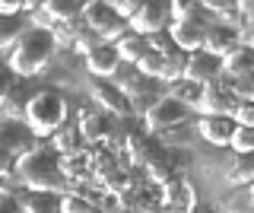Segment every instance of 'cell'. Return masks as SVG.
<instances>
[{"instance_id": "d4e9b609", "label": "cell", "mask_w": 254, "mask_h": 213, "mask_svg": "<svg viewBox=\"0 0 254 213\" xmlns=\"http://www.w3.org/2000/svg\"><path fill=\"white\" fill-rule=\"evenodd\" d=\"M165 92H169L172 99H178L185 108H194L197 102H200V92H203V86H197V83H190V80H178V83H172Z\"/></svg>"}, {"instance_id": "484cf974", "label": "cell", "mask_w": 254, "mask_h": 213, "mask_svg": "<svg viewBox=\"0 0 254 213\" xmlns=\"http://www.w3.org/2000/svg\"><path fill=\"white\" fill-rule=\"evenodd\" d=\"M222 213H251V185L229 191V197L222 201Z\"/></svg>"}, {"instance_id": "603a6c76", "label": "cell", "mask_w": 254, "mask_h": 213, "mask_svg": "<svg viewBox=\"0 0 254 213\" xmlns=\"http://www.w3.org/2000/svg\"><path fill=\"white\" fill-rule=\"evenodd\" d=\"M26 29H29V19L22 16V13H16V16H0V51H10Z\"/></svg>"}, {"instance_id": "6da1fadb", "label": "cell", "mask_w": 254, "mask_h": 213, "mask_svg": "<svg viewBox=\"0 0 254 213\" xmlns=\"http://www.w3.org/2000/svg\"><path fill=\"white\" fill-rule=\"evenodd\" d=\"M54 51H58V48H54L51 32L29 26L26 32L19 35V42L10 48V58H6L3 64L10 67L16 76H26V80H32V76H38L48 64H51Z\"/></svg>"}, {"instance_id": "83f0119b", "label": "cell", "mask_w": 254, "mask_h": 213, "mask_svg": "<svg viewBox=\"0 0 254 213\" xmlns=\"http://www.w3.org/2000/svg\"><path fill=\"white\" fill-rule=\"evenodd\" d=\"M51 146H54V153L58 156H70V153H79V140H76V131H54L51 134Z\"/></svg>"}, {"instance_id": "9c48e42d", "label": "cell", "mask_w": 254, "mask_h": 213, "mask_svg": "<svg viewBox=\"0 0 254 213\" xmlns=\"http://www.w3.org/2000/svg\"><path fill=\"white\" fill-rule=\"evenodd\" d=\"M86 89H89L92 102L102 108V115H115V118H127V115H130L127 96L118 89L115 83H108V80H89V83H86Z\"/></svg>"}, {"instance_id": "5b68a950", "label": "cell", "mask_w": 254, "mask_h": 213, "mask_svg": "<svg viewBox=\"0 0 254 213\" xmlns=\"http://www.w3.org/2000/svg\"><path fill=\"white\" fill-rule=\"evenodd\" d=\"M79 19H83V26L89 29L102 45L118 42V38L127 32V22L111 10V3H105V0H89V3H83Z\"/></svg>"}, {"instance_id": "7c38bea8", "label": "cell", "mask_w": 254, "mask_h": 213, "mask_svg": "<svg viewBox=\"0 0 254 213\" xmlns=\"http://www.w3.org/2000/svg\"><path fill=\"white\" fill-rule=\"evenodd\" d=\"M111 134H115V128H111V121H108V115H102V112H89V108H83L79 112V121H76V137L83 140V143H89V146H105L108 140H111Z\"/></svg>"}, {"instance_id": "2e32d148", "label": "cell", "mask_w": 254, "mask_h": 213, "mask_svg": "<svg viewBox=\"0 0 254 213\" xmlns=\"http://www.w3.org/2000/svg\"><path fill=\"white\" fill-rule=\"evenodd\" d=\"M83 64H86L92 80H111L118 73V67H121V58H118L115 45H99V48H92L83 58Z\"/></svg>"}, {"instance_id": "8fae6325", "label": "cell", "mask_w": 254, "mask_h": 213, "mask_svg": "<svg viewBox=\"0 0 254 213\" xmlns=\"http://www.w3.org/2000/svg\"><path fill=\"white\" fill-rule=\"evenodd\" d=\"M238 105V99L229 92V86L216 80V83H206L203 86V92H200V102L194 105V112H200L203 115H216V118H226V115H232V108Z\"/></svg>"}, {"instance_id": "836d02e7", "label": "cell", "mask_w": 254, "mask_h": 213, "mask_svg": "<svg viewBox=\"0 0 254 213\" xmlns=\"http://www.w3.org/2000/svg\"><path fill=\"white\" fill-rule=\"evenodd\" d=\"M111 10H115L124 22H130L133 16H137V10H140V0H115V3H111Z\"/></svg>"}, {"instance_id": "4fadbf2b", "label": "cell", "mask_w": 254, "mask_h": 213, "mask_svg": "<svg viewBox=\"0 0 254 213\" xmlns=\"http://www.w3.org/2000/svg\"><path fill=\"white\" fill-rule=\"evenodd\" d=\"M242 48V42H238V32L232 26H222V22H210L206 26V35H203V45H200V51L206 54H213V58H229L232 51Z\"/></svg>"}, {"instance_id": "f1b7e54d", "label": "cell", "mask_w": 254, "mask_h": 213, "mask_svg": "<svg viewBox=\"0 0 254 213\" xmlns=\"http://www.w3.org/2000/svg\"><path fill=\"white\" fill-rule=\"evenodd\" d=\"M99 38H95L92 32H89V29H86V26H79L76 29V35H73V45H70V51H73V54H79V58H86V54H89L92 48H99Z\"/></svg>"}, {"instance_id": "8992f818", "label": "cell", "mask_w": 254, "mask_h": 213, "mask_svg": "<svg viewBox=\"0 0 254 213\" xmlns=\"http://www.w3.org/2000/svg\"><path fill=\"white\" fill-rule=\"evenodd\" d=\"M188 115H190V108H185L178 99H172L169 92H165V96L143 115V124H146L149 134H159V131L178 128V124H188Z\"/></svg>"}, {"instance_id": "277c9868", "label": "cell", "mask_w": 254, "mask_h": 213, "mask_svg": "<svg viewBox=\"0 0 254 213\" xmlns=\"http://www.w3.org/2000/svg\"><path fill=\"white\" fill-rule=\"evenodd\" d=\"M38 146L42 140L26 128V121H0V172H13L16 162Z\"/></svg>"}, {"instance_id": "9a60e30c", "label": "cell", "mask_w": 254, "mask_h": 213, "mask_svg": "<svg viewBox=\"0 0 254 213\" xmlns=\"http://www.w3.org/2000/svg\"><path fill=\"white\" fill-rule=\"evenodd\" d=\"M140 169L146 172V181H149V185H165L169 178H175V169H172V162H169V153H165V146H159L153 137H149V143H146V153H143Z\"/></svg>"}, {"instance_id": "4316f807", "label": "cell", "mask_w": 254, "mask_h": 213, "mask_svg": "<svg viewBox=\"0 0 254 213\" xmlns=\"http://www.w3.org/2000/svg\"><path fill=\"white\" fill-rule=\"evenodd\" d=\"M229 149H232L235 156H251L254 149V128H238L232 131V137H229Z\"/></svg>"}, {"instance_id": "ba28073f", "label": "cell", "mask_w": 254, "mask_h": 213, "mask_svg": "<svg viewBox=\"0 0 254 213\" xmlns=\"http://www.w3.org/2000/svg\"><path fill=\"white\" fill-rule=\"evenodd\" d=\"M162 194V207H169L172 213H194L197 210V191L185 175H175L165 185H159Z\"/></svg>"}, {"instance_id": "cb8c5ba5", "label": "cell", "mask_w": 254, "mask_h": 213, "mask_svg": "<svg viewBox=\"0 0 254 213\" xmlns=\"http://www.w3.org/2000/svg\"><path fill=\"white\" fill-rule=\"evenodd\" d=\"M194 137H197V134H194V128H190V121H188V124H178V128L159 131L156 134V143L165 146V149H181V146H190V140H194Z\"/></svg>"}, {"instance_id": "4dcf8cb0", "label": "cell", "mask_w": 254, "mask_h": 213, "mask_svg": "<svg viewBox=\"0 0 254 213\" xmlns=\"http://www.w3.org/2000/svg\"><path fill=\"white\" fill-rule=\"evenodd\" d=\"M229 92L238 99V102H251L254 96V76H238V80H229Z\"/></svg>"}, {"instance_id": "7402d4cb", "label": "cell", "mask_w": 254, "mask_h": 213, "mask_svg": "<svg viewBox=\"0 0 254 213\" xmlns=\"http://www.w3.org/2000/svg\"><path fill=\"white\" fill-rule=\"evenodd\" d=\"M251 64H254L251 48H238V51L229 54V58L219 61V73L229 76V80H238V76H248L251 73Z\"/></svg>"}, {"instance_id": "5bb4252c", "label": "cell", "mask_w": 254, "mask_h": 213, "mask_svg": "<svg viewBox=\"0 0 254 213\" xmlns=\"http://www.w3.org/2000/svg\"><path fill=\"white\" fill-rule=\"evenodd\" d=\"M181 80H190V83H197V86L222 80L219 58H213V54H206V51H190L188 61H185V76H181Z\"/></svg>"}, {"instance_id": "d6986e66", "label": "cell", "mask_w": 254, "mask_h": 213, "mask_svg": "<svg viewBox=\"0 0 254 213\" xmlns=\"http://www.w3.org/2000/svg\"><path fill=\"white\" fill-rule=\"evenodd\" d=\"M16 204H19V213H61L58 194L29 191V194H16Z\"/></svg>"}, {"instance_id": "ac0fdd59", "label": "cell", "mask_w": 254, "mask_h": 213, "mask_svg": "<svg viewBox=\"0 0 254 213\" xmlns=\"http://www.w3.org/2000/svg\"><path fill=\"white\" fill-rule=\"evenodd\" d=\"M58 172L64 175L67 185H86L92 181V172H89V149H79V153H70V156H58Z\"/></svg>"}, {"instance_id": "e0dca14e", "label": "cell", "mask_w": 254, "mask_h": 213, "mask_svg": "<svg viewBox=\"0 0 254 213\" xmlns=\"http://www.w3.org/2000/svg\"><path fill=\"white\" fill-rule=\"evenodd\" d=\"M235 124L229 118H216V115H203L200 121L194 124V134L200 140H206L210 146H229V137H232Z\"/></svg>"}, {"instance_id": "3957f363", "label": "cell", "mask_w": 254, "mask_h": 213, "mask_svg": "<svg viewBox=\"0 0 254 213\" xmlns=\"http://www.w3.org/2000/svg\"><path fill=\"white\" fill-rule=\"evenodd\" d=\"M22 121H26V128L35 134L38 140L51 137L54 131H61L64 121H67V99H64V92H58L54 86L32 92V99L26 102Z\"/></svg>"}, {"instance_id": "ffe728a7", "label": "cell", "mask_w": 254, "mask_h": 213, "mask_svg": "<svg viewBox=\"0 0 254 213\" xmlns=\"http://www.w3.org/2000/svg\"><path fill=\"white\" fill-rule=\"evenodd\" d=\"M115 45V51H118V58H121V64H137V61L143 58V54L149 51V45H146V38L143 35H137V32H130V29H127V32L118 38V42H111Z\"/></svg>"}, {"instance_id": "f546056e", "label": "cell", "mask_w": 254, "mask_h": 213, "mask_svg": "<svg viewBox=\"0 0 254 213\" xmlns=\"http://www.w3.org/2000/svg\"><path fill=\"white\" fill-rule=\"evenodd\" d=\"M95 210L99 207L79 194H61V213H95Z\"/></svg>"}, {"instance_id": "52a82bcc", "label": "cell", "mask_w": 254, "mask_h": 213, "mask_svg": "<svg viewBox=\"0 0 254 213\" xmlns=\"http://www.w3.org/2000/svg\"><path fill=\"white\" fill-rule=\"evenodd\" d=\"M206 10L200 13V16H188V19H175V22H169V38H172V45L178 51H185V54H190V51H200V45H203V35H206Z\"/></svg>"}, {"instance_id": "e575fe53", "label": "cell", "mask_w": 254, "mask_h": 213, "mask_svg": "<svg viewBox=\"0 0 254 213\" xmlns=\"http://www.w3.org/2000/svg\"><path fill=\"white\" fill-rule=\"evenodd\" d=\"M124 213H143V210H124Z\"/></svg>"}, {"instance_id": "1f68e13d", "label": "cell", "mask_w": 254, "mask_h": 213, "mask_svg": "<svg viewBox=\"0 0 254 213\" xmlns=\"http://www.w3.org/2000/svg\"><path fill=\"white\" fill-rule=\"evenodd\" d=\"M229 121L238 124V128H254V105L251 102H238L232 108V115H229Z\"/></svg>"}, {"instance_id": "d6a6232c", "label": "cell", "mask_w": 254, "mask_h": 213, "mask_svg": "<svg viewBox=\"0 0 254 213\" xmlns=\"http://www.w3.org/2000/svg\"><path fill=\"white\" fill-rule=\"evenodd\" d=\"M13 86H16V73L3 64V61H0V108L6 105V99H10Z\"/></svg>"}, {"instance_id": "d590c367", "label": "cell", "mask_w": 254, "mask_h": 213, "mask_svg": "<svg viewBox=\"0 0 254 213\" xmlns=\"http://www.w3.org/2000/svg\"><path fill=\"white\" fill-rule=\"evenodd\" d=\"M206 213H213V210H206Z\"/></svg>"}, {"instance_id": "30bf717a", "label": "cell", "mask_w": 254, "mask_h": 213, "mask_svg": "<svg viewBox=\"0 0 254 213\" xmlns=\"http://www.w3.org/2000/svg\"><path fill=\"white\" fill-rule=\"evenodd\" d=\"M130 32H137L143 38L156 35V32H165L169 29V3H162V0H153V3H140L137 16L130 22Z\"/></svg>"}, {"instance_id": "44dd1931", "label": "cell", "mask_w": 254, "mask_h": 213, "mask_svg": "<svg viewBox=\"0 0 254 213\" xmlns=\"http://www.w3.org/2000/svg\"><path fill=\"white\" fill-rule=\"evenodd\" d=\"M38 10L58 26V22H76L83 3H76V0H45V3H38Z\"/></svg>"}, {"instance_id": "7a4b0ae2", "label": "cell", "mask_w": 254, "mask_h": 213, "mask_svg": "<svg viewBox=\"0 0 254 213\" xmlns=\"http://www.w3.org/2000/svg\"><path fill=\"white\" fill-rule=\"evenodd\" d=\"M16 185H26L29 191H42V194H67L70 185L64 181V175L58 172V156H51V149L38 146L35 153L22 156L13 169Z\"/></svg>"}]
</instances>
